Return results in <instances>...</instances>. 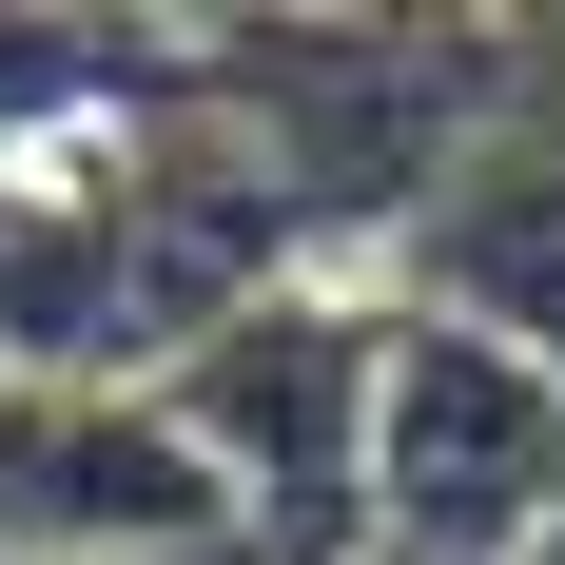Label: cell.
Returning <instances> with one entry per match:
<instances>
[{
    "label": "cell",
    "mask_w": 565,
    "mask_h": 565,
    "mask_svg": "<svg viewBox=\"0 0 565 565\" xmlns=\"http://www.w3.org/2000/svg\"><path fill=\"white\" fill-rule=\"evenodd\" d=\"M351 565H409V546H351Z\"/></svg>",
    "instance_id": "7"
},
{
    "label": "cell",
    "mask_w": 565,
    "mask_h": 565,
    "mask_svg": "<svg viewBox=\"0 0 565 565\" xmlns=\"http://www.w3.org/2000/svg\"><path fill=\"white\" fill-rule=\"evenodd\" d=\"M371 332L391 312H351V292H254V312H215V332L157 371L175 409V449L215 468V508L274 546V526H332L351 508V468H371Z\"/></svg>",
    "instance_id": "2"
},
{
    "label": "cell",
    "mask_w": 565,
    "mask_h": 565,
    "mask_svg": "<svg viewBox=\"0 0 565 565\" xmlns=\"http://www.w3.org/2000/svg\"><path fill=\"white\" fill-rule=\"evenodd\" d=\"M391 254H409V312H449V332L565 371V58H508V78H488L468 157L429 175V215H409Z\"/></svg>",
    "instance_id": "3"
},
{
    "label": "cell",
    "mask_w": 565,
    "mask_h": 565,
    "mask_svg": "<svg viewBox=\"0 0 565 565\" xmlns=\"http://www.w3.org/2000/svg\"><path fill=\"white\" fill-rule=\"evenodd\" d=\"M0 546L20 565H175V546H254L215 508V468L175 449L157 391H0Z\"/></svg>",
    "instance_id": "4"
},
{
    "label": "cell",
    "mask_w": 565,
    "mask_h": 565,
    "mask_svg": "<svg viewBox=\"0 0 565 565\" xmlns=\"http://www.w3.org/2000/svg\"><path fill=\"white\" fill-rule=\"evenodd\" d=\"M175 58L157 20H98V0H0V157H58V137H117Z\"/></svg>",
    "instance_id": "5"
},
{
    "label": "cell",
    "mask_w": 565,
    "mask_h": 565,
    "mask_svg": "<svg viewBox=\"0 0 565 565\" xmlns=\"http://www.w3.org/2000/svg\"><path fill=\"white\" fill-rule=\"evenodd\" d=\"M351 546L409 565H526L565 508V371L449 332V312H391L371 332V468H351Z\"/></svg>",
    "instance_id": "1"
},
{
    "label": "cell",
    "mask_w": 565,
    "mask_h": 565,
    "mask_svg": "<svg viewBox=\"0 0 565 565\" xmlns=\"http://www.w3.org/2000/svg\"><path fill=\"white\" fill-rule=\"evenodd\" d=\"M526 565H565V508H546V546H526Z\"/></svg>",
    "instance_id": "6"
}]
</instances>
